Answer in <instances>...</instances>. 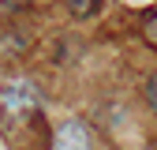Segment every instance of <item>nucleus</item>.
Here are the masks:
<instances>
[{"label":"nucleus","mask_w":157,"mask_h":150,"mask_svg":"<svg viewBox=\"0 0 157 150\" xmlns=\"http://www.w3.org/2000/svg\"><path fill=\"white\" fill-rule=\"evenodd\" d=\"M34 105H37V90H34L30 79H11V83L4 86V109L26 112V109H34Z\"/></svg>","instance_id":"obj_2"},{"label":"nucleus","mask_w":157,"mask_h":150,"mask_svg":"<svg viewBox=\"0 0 157 150\" xmlns=\"http://www.w3.org/2000/svg\"><path fill=\"white\" fill-rule=\"evenodd\" d=\"M52 150H94V131L86 120H64L52 135Z\"/></svg>","instance_id":"obj_1"},{"label":"nucleus","mask_w":157,"mask_h":150,"mask_svg":"<svg viewBox=\"0 0 157 150\" xmlns=\"http://www.w3.org/2000/svg\"><path fill=\"white\" fill-rule=\"evenodd\" d=\"M97 8H101V0H67V15L71 19H94Z\"/></svg>","instance_id":"obj_3"},{"label":"nucleus","mask_w":157,"mask_h":150,"mask_svg":"<svg viewBox=\"0 0 157 150\" xmlns=\"http://www.w3.org/2000/svg\"><path fill=\"white\" fill-rule=\"evenodd\" d=\"M142 38H146V41L157 49V11H150V15L142 19Z\"/></svg>","instance_id":"obj_4"},{"label":"nucleus","mask_w":157,"mask_h":150,"mask_svg":"<svg viewBox=\"0 0 157 150\" xmlns=\"http://www.w3.org/2000/svg\"><path fill=\"white\" fill-rule=\"evenodd\" d=\"M142 98H146V105L157 112V75H150V79H146V86H142Z\"/></svg>","instance_id":"obj_5"}]
</instances>
